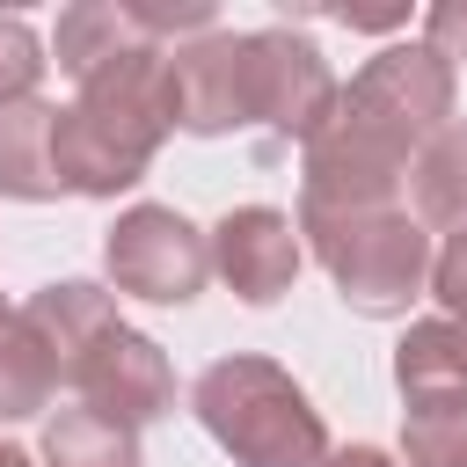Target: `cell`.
<instances>
[{
  "mask_svg": "<svg viewBox=\"0 0 467 467\" xmlns=\"http://www.w3.org/2000/svg\"><path fill=\"white\" fill-rule=\"evenodd\" d=\"M204 423L248 460V467H314L321 460V423L299 401L292 379H277L270 365L241 358V365H212L197 387Z\"/></svg>",
  "mask_w": 467,
  "mask_h": 467,
  "instance_id": "cell-1",
  "label": "cell"
},
{
  "mask_svg": "<svg viewBox=\"0 0 467 467\" xmlns=\"http://www.w3.org/2000/svg\"><path fill=\"white\" fill-rule=\"evenodd\" d=\"M445 102H452L445 51H379V58L365 66V80L350 88L343 117H358L365 131H379V139L401 153L416 131H431V124L445 117Z\"/></svg>",
  "mask_w": 467,
  "mask_h": 467,
  "instance_id": "cell-2",
  "label": "cell"
},
{
  "mask_svg": "<svg viewBox=\"0 0 467 467\" xmlns=\"http://www.w3.org/2000/svg\"><path fill=\"white\" fill-rule=\"evenodd\" d=\"M321 248L343 277V299H358L365 314L401 306L423 277V234L409 219H350L343 234H321Z\"/></svg>",
  "mask_w": 467,
  "mask_h": 467,
  "instance_id": "cell-3",
  "label": "cell"
},
{
  "mask_svg": "<svg viewBox=\"0 0 467 467\" xmlns=\"http://www.w3.org/2000/svg\"><path fill=\"white\" fill-rule=\"evenodd\" d=\"M241 51H248V117H270L285 131H321L328 102H336L321 51L292 44V36H241Z\"/></svg>",
  "mask_w": 467,
  "mask_h": 467,
  "instance_id": "cell-4",
  "label": "cell"
},
{
  "mask_svg": "<svg viewBox=\"0 0 467 467\" xmlns=\"http://www.w3.org/2000/svg\"><path fill=\"white\" fill-rule=\"evenodd\" d=\"M109 270L146 299H190L204 285V248L175 212H131L109 234Z\"/></svg>",
  "mask_w": 467,
  "mask_h": 467,
  "instance_id": "cell-5",
  "label": "cell"
},
{
  "mask_svg": "<svg viewBox=\"0 0 467 467\" xmlns=\"http://www.w3.org/2000/svg\"><path fill=\"white\" fill-rule=\"evenodd\" d=\"M299 248H292V226L277 212H234L219 226V270L248 292V299H277V285L292 277Z\"/></svg>",
  "mask_w": 467,
  "mask_h": 467,
  "instance_id": "cell-6",
  "label": "cell"
},
{
  "mask_svg": "<svg viewBox=\"0 0 467 467\" xmlns=\"http://www.w3.org/2000/svg\"><path fill=\"white\" fill-rule=\"evenodd\" d=\"M51 117L44 102H0V190L15 197H44L58 190L51 175Z\"/></svg>",
  "mask_w": 467,
  "mask_h": 467,
  "instance_id": "cell-7",
  "label": "cell"
},
{
  "mask_svg": "<svg viewBox=\"0 0 467 467\" xmlns=\"http://www.w3.org/2000/svg\"><path fill=\"white\" fill-rule=\"evenodd\" d=\"M51 467H139V460H131V438H124L109 416L66 409V416L51 423Z\"/></svg>",
  "mask_w": 467,
  "mask_h": 467,
  "instance_id": "cell-8",
  "label": "cell"
},
{
  "mask_svg": "<svg viewBox=\"0 0 467 467\" xmlns=\"http://www.w3.org/2000/svg\"><path fill=\"white\" fill-rule=\"evenodd\" d=\"M416 197H423L431 219L467 226V131H445V139L431 146V161H423V175H416Z\"/></svg>",
  "mask_w": 467,
  "mask_h": 467,
  "instance_id": "cell-9",
  "label": "cell"
},
{
  "mask_svg": "<svg viewBox=\"0 0 467 467\" xmlns=\"http://www.w3.org/2000/svg\"><path fill=\"white\" fill-rule=\"evenodd\" d=\"M36 66H44V58H36V36L7 15V22H0V102H22L29 80H36Z\"/></svg>",
  "mask_w": 467,
  "mask_h": 467,
  "instance_id": "cell-10",
  "label": "cell"
},
{
  "mask_svg": "<svg viewBox=\"0 0 467 467\" xmlns=\"http://www.w3.org/2000/svg\"><path fill=\"white\" fill-rule=\"evenodd\" d=\"M438 292H445L452 306H467V241L445 255V270H438Z\"/></svg>",
  "mask_w": 467,
  "mask_h": 467,
  "instance_id": "cell-11",
  "label": "cell"
},
{
  "mask_svg": "<svg viewBox=\"0 0 467 467\" xmlns=\"http://www.w3.org/2000/svg\"><path fill=\"white\" fill-rule=\"evenodd\" d=\"M431 36H445V44L467 51V7H438V15H431Z\"/></svg>",
  "mask_w": 467,
  "mask_h": 467,
  "instance_id": "cell-12",
  "label": "cell"
},
{
  "mask_svg": "<svg viewBox=\"0 0 467 467\" xmlns=\"http://www.w3.org/2000/svg\"><path fill=\"white\" fill-rule=\"evenodd\" d=\"M336 467H387L379 452H350V460H336Z\"/></svg>",
  "mask_w": 467,
  "mask_h": 467,
  "instance_id": "cell-13",
  "label": "cell"
},
{
  "mask_svg": "<svg viewBox=\"0 0 467 467\" xmlns=\"http://www.w3.org/2000/svg\"><path fill=\"white\" fill-rule=\"evenodd\" d=\"M0 467H29V460H22V452H7V445H0Z\"/></svg>",
  "mask_w": 467,
  "mask_h": 467,
  "instance_id": "cell-14",
  "label": "cell"
}]
</instances>
